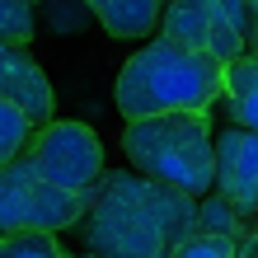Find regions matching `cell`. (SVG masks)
<instances>
[{"label":"cell","mask_w":258,"mask_h":258,"mask_svg":"<svg viewBox=\"0 0 258 258\" xmlns=\"http://www.w3.org/2000/svg\"><path fill=\"white\" fill-rule=\"evenodd\" d=\"M221 99L230 108V122L244 127V132H258V56L244 52L235 56L221 75Z\"/></svg>","instance_id":"obj_9"},{"label":"cell","mask_w":258,"mask_h":258,"mask_svg":"<svg viewBox=\"0 0 258 258\" xmlns=\"http://www.w3.org/2000/svg\"><path fill=\"white\" fill-rule=\"evenodd\" d=\"M28 160H33V169L47 183L66 188V192H89L103 178V169H108L103 164V141L94 136V127L66 122V117H52L47 127L33 132Z\"/></svg>","instance_id":"obj_5"},{"label":"cell","mask_w":258,"mask_h":258,"mask_svg":"<svg viewBox=\"0 0 258 258\" xmlns=\"http://www.w3.org/2000/svg\"><path fill=\"white\" fill-rule=\"evenodd\" d=\"M85 207H89V192H66L47 183L33 169L28 150L0 169V235H24V230L61 235L85 216Z\"/></svg>","instance_id":"obj_4"},{"label":"cell","mask_w":258,"mask_h":258,"mask_svg":"<svg viewBox=\"0 0 258 258\" xmlns=\"http://www.w3.org/2000/svg\"><path fill=\"white\" fill-rule=\"evenodd\" d=\"M0 258H66V249L47 230H24V235H0Z\"/></svg>","instance_id":"obj_13"},{"label":"cell","mask_w":258,"mask_h":258,"mask_svg":"<svg viewBox=\"0 0 258 258\" xmlns=\"http://www.w3.org/2000/svg\"><path fill=\"white\" fill-rule=\"evenodd\" d=\"M0 99L14 103L33 127H47L56 113L52 99V80L42 61L28 52V42H0Z\"/></svg>","instance_id":"obj_8"},{"label":"cell","mask_w":258,"mask_h":258,"mask_svg":"<svg viewBox=\"0 0 258 258\" xmlns=\"http://www.w3.org/2000/svg\"><path fill=\"white\" fill-rule=\"evenodd\" d=\"M211 192H221L235 211L258 221V132H244L235 122L216 127V183H211Z\"/></svg>","instance_id":"obj_7"},{"label":"cell","mask_w":258,"mask_h":258,"mask_svg":"<svg viewBox=\"0 0 258 258\" xmlns=\"http://www.w3.org/2000/svg\"><path fill=\"white\" fill-rule=\"evenodd\" d=\"M85 5H89V10H94V5H99V0H85Z\"/></svg>","instance_id":"obj_20"},{"label":"cell","mask_w":258,"mask_h":258,"mask_svg":"<svg viewBox=\"0 0 258 258\" xmlns=\"http://www.w3.org/2000/svg\"><path fill=\"white\" fill-rule=\"evenodd\" d=\"M66 258H71V253H66ZM75 258H85V253H75Z\"/></svg>","instance_id":"obj_21"},{"label":"cell","mask_w":258,"mask_h":258,"mask_svg":"<svg viewBox=\"0 0 258 258\" xmlns=\"http://www.w3.org/2000/svg\"><path fill=\"white\" fill-rule=\"evenodd\" d=\"M122 155L150 183L202 197L216 183V122L211 113L136 117L122 132Z\"/></svg>","instance_id":"obj_3"},{"label":"cell","mask_w":258,"mask_h":258,"mask_svg":"<svg viewBox=\"0 0 258 258\" xmlns=\"http://www.w3.org/2000/svg\"><path fill=\"white\" fill-rule=\"evenodd\" d=\"M253 225H258V221H249L244 211H235L221 192H202V197H197V230L225 235V239H249Z\"/></svg>","instance_id":"obj_11"},{"label":"cell","mask_w":258,"mask_h":258,"mask_svg":"<svg viewBox=\"0 0 258 258\" xmlns=\"http://www.w3.org/2000/svg\"><path fill=\"white\" fill-rule=\"evenodd\" d=\"M249 52L258 56V19H253V33H249Z\"/></svg>","instance_id":"obj_18"},{"label":"cell","mask_w":258,"mask_h":258,"mask_svg":"<svg viewBox=\"0 0 258 258\" xmlns=\"http://www.w3.org/2000/svg\"><path fill=\"white\" fill-rule=\"evenodd\" d=\"M33 132H38V127L28 122V117L14 108V103H5V99H0V169H5L14 155H24V150H28Z\"/></svg>","instance_id":"obj_12"},{"label":"cell","mask_w":258,"mask_h":258,"mask_svg":"<svg viewBox=\"0 0 258 258\" xmlns=\"http://www.w3.org/2000/svg\"><path fill=\"white\" fill-rule=\"evenodd\" d=\"M221 75L225 66L216 56L155 33V42L136 47L127 66L117 71L113 99L127 122L160 117V113H211V103L221 99Z\"/></svg>","instance_id":"obj_2"},{"label":"cell","mask_w":258,"mask_h":258,"mask_svg":"<svg viewBox=\"0 0 258 258\" xmlns=\"http://www.w3.org/2000/svg\"><path fill=\"white\" fill-rule=\"evenodd\" d=\"M239 258H258V225L249 230V239H244V244H239Z\"/></svg>","instance_id":"obj_17"},{"label":"cell","mask_w":258,"mask_h":258,"mask_svg":"<svg viewBox=\"0 0 258 258\" xmlns=\"http://www.w3.org/2000/svg\"><path fill=\"white\" fill-rule=\"evenodd\" d=\"M94 14L113 38H127V42L160 33V0H99Z\"/></svg>","instance_id":"obj_10"},{"label":"cell","mask_w":258,"mask_h":258,"mask_svg":"<svg viewBox=\"0 0 258 258\" xmlns=\"http://www.w3.org/2000/svg\"><path fill=\"white\" fill-rule=\"evenodd\" d=\"M249 10H253V19H258V0H249Z\"/></svg>","instance_id":"obj_19"},{"label":"cell","mask_w":258,"mask_h":258,"mask_svg":"<svg viewBox=\"0 0 258 258\" xmlns=\"http://www.w3.org/2000/svg\"><path fill=\"white\" fill-rule=\"evenodd\" d=\"M160 38L207 52L221 66H230L235 56L249 52V38L225 19V10L216 0H160Z\"/></svg>","instance_id":"obj_6"},{"label":"cell","mask_w":258,"mask_h":258,"mask_svg":"<svg viewBox=\"0 0 258 258\" xmlns=\"http://www.w3.org/2000/svg\"><path fill=\"white\" fill-rule=\"evenodd\" d=\"M71 230L85 258H174L197 230V197L150 183L136 169H103Z\"/></svg>","instance_id":"obj_1"},{"label":"cell","mask_w":258,"mask_h":258,"mask_svg":"<svg viewBox=\"0 0 258 258\" xmlns=\"http://www.w3.org/2000/svg\"><path fill=\"white\" fill-rule=\"evenodd\" d=\"M239 244H244V239H225V235L192 230L183 244H178V253H174V258H239Z\"/></svg>","instance_id":"obj_15"},{"label":"cell","mask_w":258,"mask_h":258,"mask_svg":"<svg viewBox=\"0 0 258 258\" xmlns=\"http://www.w3.org/2000/svg\"><path fill=\"white\" fill-rule=\"evenodd\" d=\"M216 5L225 10V19H230L235 28H239V33H253V10H249V0H216Z\"/></svg>","instance_id":"obj_16"},{"label":"cell","mask_w":258,"mask_h":258,"mask_svg":"<svg viewBox=\"0 0 258 258\" xmlns=\"http://www.w3.org/2000/svg\"><path fill=\"white\" fill-rule=\"evenodd\" d=\"M0 42H33V0H0Z\"/></svg>","instance_id":"obj_14"}]
</instances>
